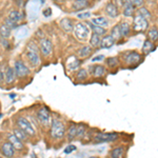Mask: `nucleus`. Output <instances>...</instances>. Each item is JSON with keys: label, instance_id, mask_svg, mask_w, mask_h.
Returning <instances> with one entry per match:
<instances>
[{"label": "nucleus", "instance_id": "f257e3e1", "mask_svg": "<svg viewBox=\"0 0 158 158\" xmlns=\"http://www.w3.org/2000/svg\"><path fill=\"white\" fill-rule=\"evenodd\" d=\"M51 137L54 139H61L65 135V127L63 122L59 119H53L51 122L50 130Z\"/></svg>", "mask_w": 158, "mask_h": 158}, {"label": "nucleus", "instance_id": "f03ea898", "mask_svg": "<svg viewBox=\"0 0 158 158\" xmlns=\"http://www.w3.org/2000/svg\"><path fill=\"white\" fill-rule=\"evenodd\" d=\"M27 57L29 61L31 62V64L36 67V65L39 64L40 62V58H39V54H38V49L37 45L35 44L33 41H31L27 45Z\"/></svg>", "mask_w": 158, "mask_h": 158}, {"label": "nucleus", "instance_id": "7ed1b4c3", "mask_svg": "<svg viewBox=\"0 0 158 158\" xmlns=\"http://www.w3.org/2000/svg\"><path fill=\"white\" fill-rule=\"evenodd\" d=\"M16 123H17V126H18V128L21 129L22 131L25 132L27 135H30V136H34L35 135L34 127L32 126L31 121L27 120V118H24V117H18Z\"/></svg>", "mask_w": 158, "mask_h": 158}, {"label": "nucleus", "instance_id": "20e7f679", "mask_svg": "<svg viewBox=\"0 0 158 158\" xmlns=\"http://www.w3.org/2000/svg\"><path fill=\"white\" fill-rule=\"evenodd\" d=\"M119 135L117 133H97L93 136V140L95 143H101V142H111L118 139Z\"/></svg>", "mask_w": 158, "mask_h": 158}, {"label": "nucleus", "instance_id": "39448f33", "mask_svg": "<svg viewBox=\"0 0 158 158\" xmlns=\"http://www.w3.org/2000/svg\"><path fill=\"white\" fill-rule=\"evenodd\" d=\"M37 118H38V120H39L40 123L43 124L44 127L51 126V122H52V117H51L50 111L47 108H44V106L38 111Z\"/></svg>", "mask_w": 158, "mask_h": 158}, {"label": "nucleus", "instance_id": "423d86ee", "mask_svg": "<svg viewBox=\"0 0 158 158\" xmlns=\"http://www.w3.org/2000/svg\"><path fill=\"white\" fill-rule=\"evenodd\" d=\"M73 30H74V33H75V36L82 40L86 39V37L90 34V29H89V27L85 23H82V22L76 24Z\"/></svg>", "mask_w": 158, "mask_h": 158}, {"label": "nucleus", "instance_id": "0eeeda50", "mask_svg": "<svg viewBox=\"0 0 158 158\" xmlns=\"http://www.w3.org/2000/svg\"><path fill=\"white\" fill-rule=\"evenodd\" d=\"M148 27H149V22L146 18L139 15L134 18V30L136 32H143L148 29Z\"/></svg>", "mask_w": 158, "mask_h": 158}, {"label": "nucleus", "instance_id": "6e6552de", "mask_svg": "<svg viewBox=\"0 0 158 158\" xmlns=\"http://www.w3.org/2000/svg\"><path fill=\"white\" fill-rule=\"evenodd\" d=\"M14 71H15L16 76H18V77H25V76L29 75V73H30V70L22 61H17V62L15 63Z\"/></svg>", "mask_w": 158, "mask_h": 158}, {"label": "nucleus", "instance_id": "1a4fd4ad", "mask_svg": "<svg viewBox=\"0 0 158 158\" xmlns=\"http://www.w3.org/2000/svg\"><path fill=\"white\" fill-rule=\"evenodd\" d=\"M123 58H124V61H126L129 65H133V64L136 65L140 61V59H141L140 55L137 52H130L128 54L124 55Z\"/></svg>", "mask_w": 158, "mask_h": 158}, {"label": "nucleus", "instance_id": "9d476101", "mask_svg": "<svg viewBox=\"0 0 158 158\" xmlns=\"http://www.w3.org/2000/svg\"><path fill=\"white\" fill-rule=\"evenodd\" d=\"M15 151H16V150H15V148L13 147L9 141H6L1 146V153H2V155H3L4 157H6V158L14 157Z\"/></svg>", "mask_w": 158, "mask_h": 158}, {"label": "nucleus", "instance_id": "9b49d317", "mask_svg": "<svg viewBox=\"0 0 158 158\" xmlns=\"http://www.w3.org/2000/svg\"><path fill=\"white\" fill-rule=\"evenodd\" d=\"M40 51H41L42 55L43 56H49L51 53H52V49H53V45L51 40L49 39H41L39 44Z\"/></svg>", "mask_w": 158, "mask_h": 158}, {"label": "nucleus", "instance_id": "f8f14e48", "mask_svg": "<svg viewBox=\"0 0 158 158\" xmlns=\"http://www.w3.org/2000/svg\"><path fill=\"white\" fill-rule=\"evenodd\" d=\"M7 140H9L10 143H11L12 146L15 148V150H20V151H21V150L24 149L23 142L17 138L14 134H10L9 136H7Z\"/></svg>", "mask_w": 158, "mask_h": 158}, {"label": "nucleus", "instance_id": "ddd939ff", "mask_svg": "<svg viewBox=\"0 0 158 158\" xmlns=\"http://www.w3.org/2000/svg\"><path fill=\"white\" fill-rule=\"evenodd\" d=\"M106 12L108 13V15L112 18H115V17L118 16V9L115 6L114 2H109L106 6Z\"/></svg>", "mask_w": 158, "mask_h": 158}, {"label": "nucleus", "instance_id": "4468645a", "mask_svg": "<svg viewBox=\"0 0 158 158\" xmlns=\"http://www.w3.org/2000/svg\"><path fill=\"white\" fill-rule=\"evenodd\" d=\"M76 129H77V124L72 122L69 126L68 130H65V132H67V138L69 141H72V140L76 138Z\"/></svg>", "mask_w": 158, "mask_h": 158}, {"label": "nucleus", "instance_id": "2eb2a0df", "mask_svg": "<svg viewBox=\"0 0 158 158\" xmlns=\"http://www.w3.org/2000/svg\"><path fill=\"white\" fill-rule=\"evenodd\" d=\"M115 43V40L112 38L111 35H108V36H104L102 38V40H100V45L102 49H110L112 48Z\"/></svg>", "mask_w": 158, "mask_h": 158}, {"label": "nucleus", "instance_id": "dca6fc26", "mask_svg": "<svg viewBox=\"0 0 158 158\" xmlns=\"http://www.w3.org/2000/svg\"><path fill=\"white\" fill-rule=\"evenodd\" d=\"M134 14V6L133 4L130 2V0H126L123 4V15L126 17H130Z\"/></svg>", "mask_w": 158, "mask_h": 158}, {"label": "nucleus", "instance_id": "f3484780", "mask_svg": "<svg viewBox=\"0 0 158 158\" xmlns=\"http://www.w3.org/2000/svg\"><path fill=\"white\" fill-rule=\"evenodd\" d=\"M88 6H89V0H74L73 2V7L76 11L85 10Z\"/></svg>", "mask_w": 158, "mask_h": 158}, {"label": "nucleus", "instance_id": "a211bd4d", "mask_svg": "<svg viewBox=\"0 0 158 158\" xmlns=\"http://www.w3.org/2000/svg\"><path fill=\"white\" fill-rule=\"evenodd\" d=\"M124 155V148L123 147H118L113 149L110 152V156L111 158H122Z\"/></svg>", "mask_w": 158, "mask_h": 158}, {"label": "nucleus", "instance_id": "6ab92c4d", "mask_svg": "<svg viewBox=\"0 0 158 158\" xmlns=\"http://www.w3.org/2000/svg\"><path fill=\"white\" fill-rule=\"evenodd\" d=\"M15 78H16V74H15L14 69L9 68L6 72V82L7 83V85L13 83L15 81Z\"/></svg>", "mask_w": 158, "mask_h": 158}, {"label": "nucleus", "instance_id": "aec40b11", "mask_svg": "<svg viewBox=\"0 0 158 158\" xmlns=\"http://www.w3.org/2000/svg\"><path fill=\"white\" fill-rule=\"evenodd\" d=\"M88 127L85 126V124L83 123H79L77 124V129H76V138H81V137H83L86 133V131H88Z\"/></svg>", "mask_w": 158, "mask_h": 158}, {"label": "nucleus", "instance_id": "412c9836", "mask_svg": "<svg viewBox=\"0 0 158 158\" xmlns=\"http://www.w3.org/2000/svg\"><path fill=\"white\" fill-rule=\"evenodd\" d=\"M92 23H93L94 25H97V27H106V25L109 24L108 20H106L104 17L100 16V17H95L93 20H92Z\"/></svg>", "mask_w": 158, "mask_h": 158}, {"label": "nucleus", "instance_id": "4be33fe9", "mask_svg": "<svg viewBox=\"0 0 158 158\" xmlns=\"http://www.w3.org/2000/svg\"><path fill=\"white\" fill-rule=\"evenodd\" d=\"M92 69H93L92 73L95 77H102L106 74V69L102 65H95V67H92Z\"/></svg>", "mask_w": 158, "mask_h": 158}, {"label": "nucleus", "instance_id": "5701e85b", "mask_svg": "<svg viewBox=\"0 0 158 158\" xmlns=\"http://www.w3.org/2000/svg\"><path fill=\"white\" fill-rule=\"evenodd\" d=\"M13 134H14L19 140H21L22 142L27 141V136H29V135L25 133V132L22 131L21 129H14V133H13Z\"/></svg>", "mask_w": 158, "mask_h": 158}, {"label": "nucleus", "instance_id": "b1692460", "mask_svg": "<svg viewBox=\"0 0 158 158\" xmlns=\"http://www.w3.org/2000/svg\"><path fill=\"white\" fill-rule=\"evenodd\" d=\"M60 25H61V27H62V29L65 31V32H72L73 29H74L73 24H72V21H71L70 19H63V20H61Z\"/></svg>", "mask_w": 158, "mask_h": 158}, {"label": "nucleus", "instance_id": "393cba45", "mask_svg": "<svg viewBox=\"0 0 158 158\" xmlns=\"http://www.w3.org/2000/svg\"><path fill=\"white\" fill-rule=\"evenodd\" d=\"M9 18L17 23V22H19L22 19V15L19 11H12L9 15Z\"/></svg>", "mask_w": 158, "mask_h": 158}, {"label": "nucleus", "instance_id": "a878e982", "mask_svg": "<svg viewBox=\"0 0 158 158\" xmlns=\"http://www.w3.org/2000/svg\"><path fill=\"white\" fill-rule=\"evenodd\" d=\"M0 35H1V38L7 39V38L11 36V30H10L6 24H2L1 27H0Z\"/></svg>", "mask_w": 158, "mask_h": 158}, {"label": "nucleus", "instance_id": "bb28decb", "mask_svg": "<svg viewBox=\"0 0 158 158\" xmlns=\"http://www.w3.org/2000/svg\"><path fill=\"white\" fill-rule=\"evenodd\" d=\"M111 36H112V38H113L114 40H115V41L121 38V32H120L119 24L115 25V27H113V30H112V32H111Z\"/></svg>", "mask_w": 158, "mask_h": 158}, {"label": "nucleus", "instance_id": "cd10ccee", "mask_svg": "<svg viewBox=\"0 0 158 158\" xmlns=\"http://www.w3.org/2000/svg\"><path fill=\"white\" fill-rule=\"evenodd\" d=\"M119 27H120L121 36H128L130 33V29H131L128 22H122V23L119 24Z\"/></svg>", "mask_w": 158, "mask_h": 158}, {"label": "nucleus", "instance_id": "c85d7f7f", "mask_svg": "<svg viewBox=\"0 0 158 158\" xmlns=\"http://www.w3.org/2000/svg\"><path fill=\"white\" fill-rule=\"evenodd\" d=\"M91 52H92V48L89 47V45H85V47L81 48V49L79 50L78 55L80 56V57H86V56H89L91 54Z\"/></svg>", "mask_w": 158, "mask_h": 158}, {"label": "nucleus", "instance_id": "c756f323", "mask_svg": "<svg viewBox=\"0 0 158 158\" xmlns=\"http://www.w3.org/2000/svg\"><path fill=\"white\" fill-rule=\"evenodd\" d=\"M148 36L150 38V41H156L157 38H158V31H157V27H152L151 30L149 31V34Z\"/></svg>", "mask_w": 158, "mask_h": 158}, {"label": "nucleus", "instance_id": "7c9ffc66", "mask_svg": "<svg viewBox=\"0 0 158 158\" xmlns=\"http://www.w3.org/2000/svg\"><path fill=\"white\" fill-rule=\"evenodd\" d=\"M100 40L101 39H100V37H99V35L94 33V34L92 35V37H91L90 43H91L92 47L96 48V47H98V45H100Z\"/></svg>", "mask_w": 158, "mask_h": 158}, {"label": "nucleus", "instance_id": "2f4dec72", "mask_svg": "<svg viewBox=\"0 0 158 158\" xmlns=\"http://www.w3.org/2000/svg\"><path fill=\"white\" fill-rule=\"evenodd\" d=\"M153 50H154V47H153L152 41L146 40V41H144V44H143V49H142L143 53L144 54H149V53H151Z\"/></svg>", "mask_w": 158, "mask_h": 158}, {"label": "nucleus", "instance_id": "473e14b6", "mask_svg": "<svg viewBox=\"0 0 158 158\" xmlns=\"http://www.w3.org/2000/svg\"><path fill=\"white\" fill-rule=\"evenodd\" d=\"M89 25L91 27V29H93L94 31V33L95 34H97V35H103V34H106V29H103V27H97V25H94V24H91V23H89Z\"/></svg>", "mask_w": 158, "mask_h": 158}, {"label": "nucleus", "instance_id": "72a5a7b5", "mask_svg": "<svg viewBox=\"0 0 158 158\" xmlns=\"http://www.w3.org/2000/svg\"><path fill=\"white\" fill-rule=\"evenodd\" d=\"M118 63H119V61H118V58L117 57H110L106 59V64L109 65L110 68H115L118 65Z\"/></svg>", "mask_w": 158, "mask_h": 158}, {"label": "nucleus", "instance_id": "f704fd0d", "mask_svg": "<svg viewBox=\"0 0 158 158\" xmlns=\"http://www.w3.org/2000/svg\"><path fill=\"white\" fill-rule=\"evenodd\" d=\"M138 15L141 17H143V18H146L147 20L151 18V14H150V12L148 11L146 7H140L138 10Z\"/></svg>", "mask_w": 158, "mask_h": 158}, {"label": "nucleus", "instance_id": "c9c22d12", "mask_svg": "<svg viewBox=\"0 0 158 158\" xmlns=\"http://www.w3.org/2000/svg\"><path fill=\"white\" fill-rule=\"evenodd\" d=\"M88 78V72L85 69H81V70L78 71L77 73V79L78 80H85Z\"/></svg>", "mask_w": 158, "mask_h": 158}, {"label": "nucleus", "instance_id": "e433bc0d", "mask_svg": "<svg viewBox=\"0 0 158 158\" xmlns=\"http://www.w3.org/2000/svg\"><path fill=\"white\" fill-rule=\"evenodd\" d=\"M6 25L7 27H9L10 30L16 29V27H17V23H16V22H14L13 20H11L10 18L6 19Z\"/></svg>", "mask_w": 158, "mask_h": 158}, {"label": "nucleus", "instance_id": "4c0bfd02", "mask_svg": "<svg viewBox=\"0 0 158 158\" xmlns=\"http://www.w3.org/2000/svg\"><path fill=\"white\" fill-rule=\"evenodd\" d=\"M27 34V29H25V27H21V29H19L17 31L16 33V36L18 38H23L25 37V35Z\"/></svg>", "mask_w": 158, "mask_h": 158}, {"label": "nucleus", "instance_id": "58836bf2", "mask_svg": "<svg viewBox=\"0 0 158 158\" xmlns=\"http://www.w3.org/2000/svg\"><path fill=\"white\" fill-rule=\"evenodd\" d=\"M79 64H80V61L77 60L76 58H74V62H69V68L71 70H75V69H77L79 67Z\"/></svg>", "mask_w": 158, "mask_h": 158}, {"label": "nucleus", "instance_id": "ea45409f", "mask_svg": "<svg viewBox=\"0 0 158 158\" xmlns=\"http://www.w3.org/2000/svg\"><path fill=\"white\" fill-rule=\"evenodd\" d=\"M130 2H131L132 4H133V6L135 7H140L143 4V0H130Z\"/></svg>", "mask_w": 158, "mask_h": 158}, {"label": "nucleus", "instance_id": "a19ab883", "mask_svg": "<svg viewBox=\"0 0 158 158\" xmlns=\"http://www.w3.org/2000/svg\"><path fill=\"white\" fill-rule=\"evenodd\" d=\"M75 150H76L75 146H68L64 149V153H65V154H70V153H72L73 151H75Z\"/></svg>", "mask_w": 158, "mask_h": 158}, {"label": "nucleus", "instance_id": "79ce46f5", "mask_svg": "<svg viewBox=\"0 0 158 158\" xmlns=\"http://www.w3.org/2000/svg\"><path fill=\"white\" fill-rule=\"evenodd\" d=\"M90 15H91V14H90L89 12H88V13L85 12V14H79V15H78V17H79V18H89V17H90Z\"/></svg>", "mask_w": 158, "mask_h": 158}, {"label": "nucleus", "instance_id": "37998d69", "mask_svg": "<svg viewBox=\"0 0 158 158\" xmlns=\"http://www.w3.org/2000/svg\"><path fill=\"white\" fill-rule=\"evenodd\" d=\"M43 15H44V16H47V17H49L50 15H51V9H47V10H45V11L43 12Z\"/></svg>", "mask_w": 158, "mask_h": 158}, {"label": "nucleus", "instance_id": "c03bdc74", "mask_svg": "<svg viewBox=\"0 0 158 158\" xmlns=\"http://www.w3.org/2000/svg\"><path fill=\"white\" fill-rule=\"evenodd\" d=\"M0 41H1V43H3L6 48H9V42H7L6 40L4 39V38H1V40H0Z\"/></svg>", "mask_w": 158, "mask_h": 158}, {"label": "nucleus", "instance_id": "a18cd8bd", "mask_svg": "<svg viewBox=\"0 0 158 158\" xmlns=\"http://www.w3.org/2000/svg\"><path fill=\"white\" fill-rule=\"evenodd\" d=\"M103 56H97V57H94L93 58V61L95 62V61H99V60H102L103 59Z\"/></svg>", "mask_w": 158, "mask_h": 158}, {"label": "nucleus", "instance_id": "49530a36", "mask_svg": "<svg viewBox=\"0 0 158 158\" xmlns=\"http://www.w3.org/2000/svg\"><path fill=\"white\" fill-rule=\"evenodd\" d=\"M39 1H40V4H42V3H44L45 0H39Z\"/></svg>", "mask_w": 158, "mask_h": 158}, {"label": "nucleus", "instance_id": "de8ad7c7", "mask_svg": "<svg viewBox=\"0 0 158 158\" xmlns=\"http://www.w3.org/2000/svg\"><path fill=\"white\" fill-rule=\"evenodd\" d=\"M89 158H99V157H97V156H91V157H89Z\"/></svg>", "mask_w": 158, "mask_h": 158}, {"label": "nucleus", "instance_id": "09e8293b", "mask_svg": "<svg viewBox=\"0 0 158 158\" xmlns=\"http://www.w3.org/2000/svg\"><path fill=\"white\" fill-rule=\"evenodd\" d=\"M32 158H35V154H32Z\"/></svg>", "mask_w": 158, "mask_h": 158}, {"label": "nucleus", "instance_id": "8fccbe9b", "mask_svg": "<svg viewBox=\"0 0 158 158\" xmlns=\"http://www.w3.org/2000/svg\"><path fill=\"white\" fill-rule=\"evenodd\" d=\"M58 1H64V0H58Z\"/></svg>", "mask_w": 158, "mask_h": 158}, {"label": "nucleus", "instance_id": "3c124183", "mask_svg": "<svg viewBox=\"0 0 158 158\" xmlns=\"http://www.w3.org/2000/svg\"><path fill=\"white\" fill-rule=\"evenodd\" d=\"M0 158H2V157H0Z\"/></svg>", "mask_w": 158, "mask_h": 158}]
</instances>
